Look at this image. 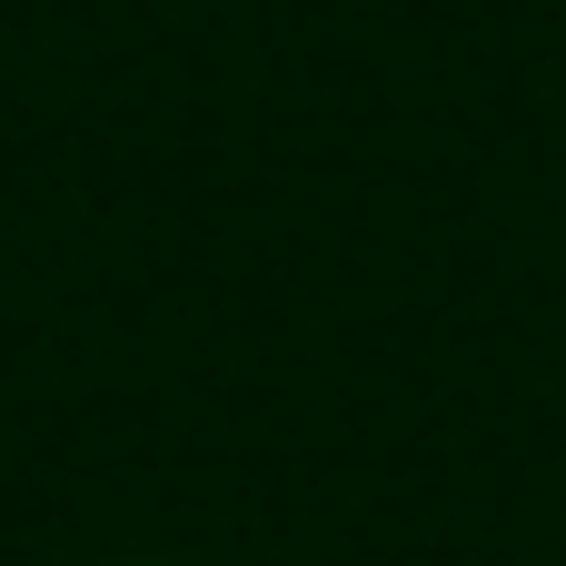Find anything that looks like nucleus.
<instances>
[]
</instances>
